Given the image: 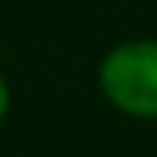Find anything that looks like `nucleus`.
Returning a JSON list of instances; mask_svg holds the SVG:
<instances>
[{"mask_svg":"<svg viewBox=\"0 0 157 157\" xmlns=\"http://www.w3.org/2000/svg\"><path fill=\"white\" fill-rule=\"evenodd\" d=\"M99 89L116 109L157 120V41H126L99 65Z\"/></svg>","mask_w":157,"mask_h":157,"instance_id":"obj_1","label":"nucleus"},{"mask_svg":"<svg viewBox=\"0 0 157 157\" xmlns=\"http://www.w3.org/2000/svg\"><path fill=\"white\" fill-rule=\"evenodd\" d=\"M7 106H10V92H7V82H4V75H0V120L7 116Z\"/></svg>","mask_w":157,"mask_h":157,"instance_id":"obj_2","label":"nucleus"}]
</instances>
